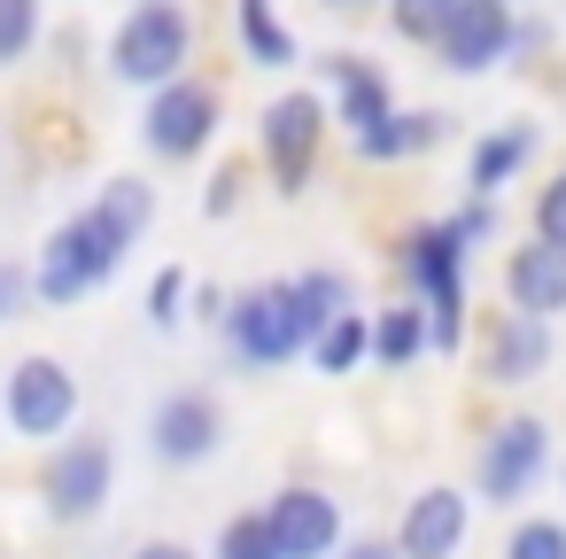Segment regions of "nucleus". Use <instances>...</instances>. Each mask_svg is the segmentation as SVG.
<instances>
[{"label": "nucleus", "mask_w": 566, "mask_h": 559, "mask_svg": "<svg viewBox=\"0 0 566 559\" xmlns=\"http://www.w3.org/2000/svg\"><path fill=\"white\" fill-rule=\"evenodd\" d=\"M148 226H156V187H148L140 172L102 179L94 203L71 210V218L40 241V257H32V303H40V311H71V303L102 296V288L125 272V257L148 241Z\"/></svg>", "instance_id": "1"}, {"label": "nucleus", "mask_w": 566, "mask_h": 559, "mask_svg": "<svg viewBox=\"0 0 566 559\" xmlns=\"http://www.w3.org/2000/svg\"><path fill=\"white\" fill-rule=\"evenodd\" d=\"M396 272L411 288V303L427 311V350L458 358L465 319H473V288H465V241L450 234V218H427L396 241Z\"/></svg>", "instance_id": "2"}, {"label": "nucleus", "mask_w": 566, "mask_h": 559, "mask_svg": "<svg viewBox=\"0 0 566 559\" xmlns=\"http://www.w3.org/2000/svg\"><path fill=\"white\" fill-rule=\"evenodd\" d=\"M102 71L133 94H156L171 79L195 71V17L187 0H133L117 17V32L102 40Z\"/></svg>", "instance_id": "3"}, {"label": "nucleus", "mask_w": 566, "mask_h": 559, "mask_svg": "<svg viewBox=\"0 0 566 559\" xmlns=\"http://www.w3.org/2000/svg\"><path fill=\"white\" fill-rule=\"evenodd\" d=\"M78 412H86V389L55 350H24L9 373H0V427L17 443H32V451L63 443L78 427Z\"/></svg>", "instance_id": "4"}, {"label": "nucleus", "mask_w": 566, "mask_h": 559, "mask_svg": "<svg viewBox=\"0 0 566 559\" xmlns=\"http://www.w3.org/2000/svg\"><path fill=\"white\" fill-rule=\"evenodd\" d=\"M117 505V443L94 427H71L63 443H48L40 458V513L55 528H94Z\"/></svg>", "instance_id": "5"}, {"label": "nucleus", "mask_w": 566, "mask_h": 559, "mask_svg": "<svg viewBox=\"0 0 566 559\" xmlns=\"http://www.w3.org/2000/svg\"><path fill=\"white\" fill-rule=\"evenodd\" d=\"M558 466V443H551V420L535 412H512L481 435L473 451V505H496V513H527V497L551 482Z\"/></svg>", "instance_id": "6"}, {"label": "nucleus", "mask_w": 566, "mask_h": 559, "mask_svg": "<svg viewBox=\"0 0 566 559\" xmlns=\"http://www.w3.org/2000/svg\"><path fill=\"white\" fill-rule=\"evenodd\" d=\"M226 350L241 373H280L311 350V327H303V303H295V280H256L226 303Z\"/></svg>", "instance_id": "7"}, {"label": "nucleus", "mask_w": 566, "mask_h": 559, "mask_svg": "<svg viewBox=\"0 0 566 559\" xmlns=\"http://www.w3.org/2000/svg\"><path fill=\"white\" fill-rule=\"evenodd\" d=\"M218 133H226V94L202 71H187L140 102V148L156 164H202L218 148Z\"/></svg>", "instance_id": "8"}, {"label": "nucleus", "mask_w": 566, "mask_h": 559, "mask_svg": "<svg viewBox=\"0 0 566 559\" xmlns=\"http://www.w3.org/2000/svg\"><path fill=\"white\" fill-rule=\"evenodd\" d=\"M326 94H311V86H287V94H272L264 102V117H256V156H264V172H272V195H303L311 187V172H318V156H326Z\"/></svg>", "instance_id": "9"}, {"label": "nucleus", "mask_w": 566, "mask_h": 559, "mask_svg": "<svg viewBox=\"0 0 566 559\" xmlns=\"http://www.w3.org/2000/svg\"><path fill=\"white\" fill-rule=\"evenodd\" d=\"M226 451V404L210 389H164L148 404V458L171 474H195Z\"/></svg>", "instance_id": "10"}, {"label": "nucleus", "mask_w": 566, "mask_h": 559, "mask_svg": "<svg viewBox=\"0 0 566 559\" xmlns=\"http://www.w3.org/2000/svg\"><path fill=\"white\" fill-rule=\"evenodd\" d=\"M264 528H272L280 559H334L342 536H349L342 497L318 489V482H287V489H272V497H264Z\"/></svg>", "instance_id": "11"}, {"label": "nucleus", "mask_w": 566, "mask_h": 559, "mask_svg": "<svg viewBox=\"0 0 566 559\" xmlns=\"http://www.w3.org/2000/svg\"><path fill=\"white\" fill-rule=\"evenodd\" d=\"M512 48H520L512 0H458L450 24H442V40H434V55H442L450 79H489L496 63H512Z\"/></svg>", "instance_id": "12"}, {"label": "nucleus", "mask_w": 566, "mask_h": 559, "mask_svg": "<svg viewBox=\"0 0 566 559\" xmlns=\"http://www.w3.org/2000/svg\"><path fill=\"white\" fill-rule=\"evenodd\" d=\"M465 544H473V489L458 482L419 489L396 520V559H465Z\"/></svg>", "instance_id": "13"}, {"label": "nucleus", "mask_w": 566, "mask_h": 559, "mask_svg": "<svg viewBox=\"0 0 566 559\" xmlns=\"http://www.w3.org/2000/svg\"><path fill=\"white\" fill-rule=\"evenodd\" d=\"M496 280H504V311H527V319H543V327L566 319V249H551V241L527 234V241L504 249Z\"/></svg>", "instance_id": "14"}, {"label": "nucleus", "mask_w": 566, "mask_h": 559, "mask_svg": "<svg viewBox=\"0 0 566 559\" xmlns=\"http://www.w3.org/2000/svg\"><path fill=\"white\" fill-rule=\"evenodd\" d=\"M551 327L543 319H527V311H496L489 319V334H481V381L489 389H527V381H543L551 373Z\"/></svg>", "instance_id": "15"}, {"label": "nucleus", "mask_w": 566, "mask_h": 559, "mask_svg": "<svg viewBox=\"0 0 566 559\" xmlns=\"http://www.w3.org/2000/svg\"><path fill=\"white\" fill-rule=\"evenodd\" d=\"M318 71H326V86H334L326 117H334L349 141H357V133H373L380 117H396V86H388V71H380V63H365V55H326Z\"/></svg>", "instance_id": "16"}, {"label": "nucleus", "mask_w": 566, "mask_h": 559, "mask_svg": "<svg viewBox=\"0 0 566 559\" xmlns=\"http://www.w3.org/2000/svg\"><path fill=\"white\" fill-rule=\"evenodd\" d=\"M535 148H543V125H489L473 148H465V195H481V203H496L527 164H535Z\"/></svg>", "instance_id": "17"}, {"label": "nucleus", "mask_w": 566, "mask_h": 559, "mask_svg": "<svg viewBox=\"0 0 566 559\" xmlns=\"http://www.w3.org/2000/svg\"><path fill=\"white\" fill-rule=\"evenodd\" d=\"M450 141V117L442 110H396V117H380L373 133H357L349 148H357V164H411V156H427V148H442Z\"/></svg>", "instance_id": "18"}, {"label": "nucleus", "mask_w": 566, "mask_h": 559, "mask_svg": "<svg viewBox=\"0 0 566 559\" xmlns=\"http://www.w3.org/2000/svg\"><path fill=\"white\" fill-rule=\"evenodd\" d=\"M419 358H434L427 350V311L403 296V303H388V311H373V365L380 373H411Z\"/></svg>", "instance_id": "19"}, {"label": "nucleus", "mask_w": 566, "mask_h": 559, "mask_svg": "<svg viewBox=\"0 0 566 559\" xmlns=\"http://www.w3.org/2000/svg\"><path fill=\"white\" fill-rule=\"evenodd\" d=\"M233 40L256 71H295V32L280 24L272 0H233Z\"/></svg>", "instance_id": "20"}, {"label": "nucleus", "mask_w": 566, "mask_h": 559, "mask_svg": "<svg viewBox=\"0 0 566 559\" xmlns=\"http://www.w3.org/2000/svg\"><path fill=\"white\" fill-rule=\"evenodd\" d=\"M311 373H326V381H342V373H357V365H373V311H342L334 327H318L311 334Z\"/></svg>", "instance_id": "21"}, {"label": "nucleus", "mask_w": 566, "mask_h": 559, "mask_svg": "<svg viewBox=\"0 0 566 559\" xmlns=\"http://www.w3.org/2000/svg\"><path fill=\"white\" fill-rule=\"evenodd\" d=\"M295 303H303V327L318 334V327H334L342 311H357V280L334 272V265H311V272H295Z\"/></svg>", "instance_id": "22"}, {"label": "nucleus", "mask_w": 566, "mask_h": 559, "mask_svg": "<svg viewBox=\"0 0 566 559\" xmlns=\"http://www.w3.org/2000/svg\"><path fill=\"white\" fill-rule=\"evenodd\" d=\"M48 40V0H0V71H24Z\"/></svg>", "instance_id": "23"}, {"label": "nucleus", "mask_w": 566, "mask_h": 559, "mask_svg": "<svg viewBox=\"0 0 566 559\" xmlns=\"http://www.w3.org/2000/svg\"><path fill=\"white\" fill-rule=\"evenodd\" d=\"M202 559H280V544H272V528H264V505H249V513H226Z\"/></svg>", "instance_id": "24"}, {"label": "nucleus", "mask_w": 566, "mask_h": 559, "mask_svg": "<svg viewBox=\"0 0 566 559\" xmlns=\"http://www.w3.org/2000/svg\"><path fill=\"white\" fill-rule=\"evenodd\" d=\"M496 559H566V520L558 513H512Z\"/></svg>", "instance_id": "25"}, {"label": "nucleus", "mask_w": 566, "mask_h": 559, "mask_svg": "<svg viewBox=\"0 0 566 559\" xmlns=\"http://www.w3.org/2000/svg\"><path fill=\"white\" fill-rule=\"evenodd\" d=\"M187 296H195V272H187V265H164V272L148 280V303H140L148 327H156V334H179V327H187Z\"/></svg>", "instance_id": "26"}, {"label": "nucleus", "mask_w": 566, "mask_h": 559, "mask_svg": "<svg viewBox=\"0 0 566 559\" xmlns=\"http://www.w3.org/2000/svg\"><path fill=\"white\" fill-rule=\"evenodd\" d=\"M450 9H458V0H388V24H396V40L434 48V40H442V24H450Z\"/></svg>", "instance_id": "27"}, {"label": "nucleus", "mask_w": 566, "mask_h": 559, "mask_svg": "<svg viewBox=\"0 0 566 559\" xmlns=\"http://www.w3.org/2000/svg\"><path fill=\"white\" fill-rule=\"evenodd\" d=\"M527 234L551 241V249H566V164L535 187V203H527Z\"/></svg>", "instance_id": "28"}, {"label": "nucleus", "mask_w": 566, "mask_h": 559, "mask_svg": "<svg viewBox=\"0 0 566 559\" xmlns=\"http://www.w3.org/2000/svg\"><path fill=\"white\" fill-rule=\"evenodd\" d=\"M40 303H32V265L24 257H0V327H17V319H32Z\"/></svg>", "instance_id": "29"}, {"label": "nucleus", "mask_w": 566, "mask_h": 559, "mask_svg": "<svg viewBox=\"0 0 566 559\" xmlns=\"http://www.w3.org/2000/svg\"><path fill=\"white\" fill-rule=\"evenodd\" d=\"M450 234L465 241V257L481 249V241H496V203H481V195H465L458 210H450Z\"/></svg>", "instance_id": "30"}, {"label": "nucleus", "mask_w": 566, "mask_h": 559, "mask_svg": "<svg viewBox=\"0 0 566 559\" xmlns=\"http://www.w3.org/2000/svg\"><path fill=\"white\" fill-rule=\"evenodd\" d=\"M241 187H249V172L241 164H218V179L202 187V218H233L241 210Z\"/></svg>", "instance_id": "31"}, {"label": "nucleus", "mask_w": 566, "mask_h": 559, "mask_svg": "<svg viewBox=\"0 0 566 559\" xmlns=\"http://www.w3.org/2000/svg\"><path fill=\"white\" fill-rule=\"evenodd\" d=\"M226 303H233V296H226L218 280H195V296H187V319H202V327H226Z\"/></svg>", "instance_id": "32"}, {"label": "nucleus", "mask_w": 566, "mask_h": 559, "mask_svg": "<svg viewBox=\"0 0 566 559\" xmlns=\"http://www.w3.org/2000/svg\"><path fill=\"white\" fill-rule=\"evenodd\" d=\"M125 559H202V551H195V544H179V536H140Z\"/></svg>", "instance_id": "33"}, {"label": "nucleus", "mask_w": 566, "mask_h": 559, "mask_svg": "<svg viewBox=\"0 0 566 559\" xmlns=\"http://www.w3.org/2000/svg\"><path fill=\"white\" fill-rule=\"evenodd\" d=\"M334 559H396V536H342Z\"/></svg>", "instance_id": "34"}, {"label": "nucleus", "mask_w": 566, "mask_h": 559, "mask_svg": "<svg viewBox=\"0 0 566 559\" xmlns=\"http://www.w3.org/2000/svg\"><path fill=\"white\" fill-rule=\"evenodd\" d=\"M318 9H334V17H349V9H373V0H318Z\"/></svg>", "instance_id": "35"}, {"label": "nucleus", "mask_w": 566, "mask_h": 559, "mask_svg": "<svg viewBox=\"0 0 566 559\" xmlns=\"http://www.w3.org/2000/svg\"><path fill=\"white\" fill-rule=\"evenodd\" d=\"M558 482H566V466H558Z\"/></svg>", "instance_id": "36"}]
</instances>
